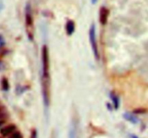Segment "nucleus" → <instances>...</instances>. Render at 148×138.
Masks as SVG:
<instances>
[{
	"label": "nucleus",
	"mask_w": 148,
	"mask_h": 138,
	"mask_svg": "<svg viewBox=\"0 0 148 138\" xmlns=\"http://www.w3.org/2000/svg\"><path fill=\"white\" fill-rule=\"evenodd\" d=\"M98 0H91V3H92V4H95L97 2H98Z\"/></svg>",
	"instance_id": "2eb2a0df"
},
{
	"label": "nucleus",
	"mask_w": 148,
	"mask_h": 138,
	"mask_svg": "<svg viewBox=\"0 0 148 138\" xmlns=\"http://www.w3.org/2000/svg\"><path fill=\"white\" fill-rule=\"evenodd\" d=\"M0 138H1V137H0Z\"/></svg>",
	"instance_id": "a211bd4d"
},
{
	"label": "nucleus",
	"mask_w": 148,
	"mask_h": 138,
	"mask_svg": "<svg viewBox=\"0 0 148 138\" xmlns=\"http://www.w3.org/2000/svg\"><path fill=\"white\" fill-rule=\"evenodd\" d=\"M123 117L128 122H131L132 124H137L139 122V119L137 116L132 113H130V112H126L123 114Z\"/></svg>",
	"instance_id": "6e6552de"
},
{
	"label": "nucleus",
	"mask_w": 148,
	"mask_h": 138,
	"mask_svg": "<svg viewBox=\"0 0 148 138\" xmlns=\"http://www.w3.org/2000/svg\"><path fill=\"white\" fill-rule=\"evenodd\" d=\"M4 45H5V41H4V37L1 35H0V49L2 48L4 46Z\"/></svg>",
	"instance_id": "ddd939ff"
},
{
	"label": "nucleus",
	"mask_w": 148,
	"mask_h": 138,
	"mask_svg": "<svg viewBox=\"0 0 148 138\" xmlns=\"http://www.w3.org/2000/svg\"><path fill=\"white\" fill-rule=\"evenodd\" d=\"M110 98H111V101H112L114 109H118L120 105L119 98V96H117L115 93H114V92H111V93H110Z\"/></svg>",
	"instance_id": "1a4fd4ad"
},
{
	"label": "nucleus",
	"mask_w": 148,
	"mask_h": 138,
	"mask_svg": "<svg viewBox=\"0 0 148 138\" xmlns=\"http://www.w3.org/2000/svg\"><path fill=\"white\" fill-rule=\"evenodd\" d=\"M130 136H131V138H140V137H139L136 136L135 135H131Z\"/></svg>",
	"instance_id": "dca6fc26"
},
{
	"label": "nucleus",
	"mask_w": 148,
	"mask_h": 138,
	"mask_svg": "<svg viewBox=\"0 0 148 138\" xmlns=\"http://www.w3.org/2000/svg\"><path fill=\"white\" fill-rule=\"evenodd\" d=\"M30 138H38V132L36 129H33L30 132Z\"/></svg>",
	"instance_id": "f8f14e48"
},
{
	"label": "nucleus",
	"mask_w": 148,
	"mask_h": 138,
	"mask_svg": "<svg viewBox=\"0 0 148 138\" xmlns=\"http://www.w3.org/2000/svg\"><path fill=\"white\" fill-rule=\"evenodd\" d=\"M65 29H66V32L67 35H72L75 31V22L72 20H67L66 23V26H65Z\"/></svg>",
	"instance_id": "0eeeda50"
},
{
	"label": "nucleus",
	"mask_w": 148,
	"mask_h": 138,
	"mask_svg": "<svg viewBox=\"0 0 148 138\" xmlns=\"http://www.w3.org/2000/svg\"><path fill=\"white\" fill-rule=\"evenodd\" d=\"M9 88H10V86H9L8 80H7V78H4L1 80V89L5 91H7L9 90Z\"/></svg>",
	"instance_id": "9d476101"
},
{
	"label": "nucleus",
	"mask_w": 148,
	"mask_h": 138,
	"mask_svg": "<svg viewBox=\"0 0 148 138\" xmlns=\"http://www.w3.org/2000/svg\"><path fill=\"white\" fill-rule=\"evenodd\" d=\"M4 8V0H0V12Z\"/></svg>",
	"instance_id": "4468645a"
},
{
	"label": "nucleus",
	"mask_w": 148,
	"mask_h": 138,
	"mask_svg": "<svg viewBox=\"0 0 148 138\" xmlns=\"http://www.w3.org/2000/svg\"><path fill=\"white\" fill-rule=\"evenodd\" d=\"M89 40L90 43L91 48H92V53H93L94 56L96 60H99L100 55L99 51H98V45H97L96 40V28H95V24L92 23L90 25L89 30Z\"/></svg>",
	"instance_id": "20e7f679"
},
{
	"label": "nucleus",
	"mask_w": 148,
	"mask_h": 138,
	"mask_svg": "<svg viewBox=\"0 0 148 138\" xmlns=\"http://www.w3.org/2000/svg\"><path fill=\"white\" fill-rule=\"evenodd\" d=\"M9 138H23V135L19 131H15L9 136Z\"/></svg>",
	"instance_id": "9b49d317"
},
{
	"label": "nucleus",
	"mask_w": 148,
	"mask_h": 138,
	"mask_svg": "<svg viewBox=\"0 0 148 138\" xmlns=\"http://www.w3.org/2000/svg\"><path fill=\"white\" fill-rule=\"evenodd\" d=\"M41 89L43 104L45 108L49 109L51 101V78H41Z\"/></svg>",
	"instance_id": "7ed1b4c3"
},
{
	"label": "nucleus",
	"mask_w": 148,
	"mask_h": 138,
	"mask_svg": "<svg viewBox=\"0 0 148 138\" xmlns=\"http://www.w3.org/2000/svg\"><path fill=\"white\" fill-rule=\"evenodd\" d=\"M110 11L107 7H101L99 10V22L102 25H106L108 22Z\"/></svg>",
	"instance_id": "39448f33"
},
{
	"label": "nucleus",
	"mask_w": 148,
	"mask_h": 138,
	"mask_svg": "<svg viewBox=\"0 0 148 138\" xmlns=\"http://www.w3.org/2000/svg\"><path fill=\"white\" fill-rule=\"evenodd\" d=\"M2 113H3V112H1V109H0V114H2Z\"/></svg>",
	"instance_id": "f3484780"
},
{
	"label": "nucleus",
	"mask_w": 148,
	"mask_h": 138,
	"mask_svg": "<svg viewBox=\"0 0 148 138\" xmlns=\"http://www.w3.org/2000/svg\"><path fill=\"white\" fill-rule=\"evenodd\" d=\"M42 78H51L50 77V60H49V48L46 45L41 49Z\"/></svg>",
	"instance_id": "f03ea898"
},
{
	"label": "nucleus",
	"mask_w": 148,
	"mask_h": 138,
	"mask_svg": "<svg viewBox=\"0 0 148 138\" xmlns=\"http://www.w3.org/2000/svg\"><path fill=\"white\" fill-rule=\"evenodd\" d=\"M15 131L16 126L14 124H8L7 126H4L3 128H1V130H0V134L3 137H7L10 136V135H12Z\"/></svg>",
	"instance_id": "423d86ee"
},
{
	"label": "nucleus",
	"mask_w": 148,
	"mask_h": 138,
	"mask_svg": "<svg viewBox=\"0 0 148 138\" xmlns=\"http://www.w3.org/2000/svg\"><path fill=\"white\" fill-rule=\"evenodd\" d=\"M25 21L27 37L30 41H32L34 38V22L32 14L31 6L30 4H27L25 9Z\"/></svg>",
	"instance_id": "f257e3e1"
}]
</instances>
